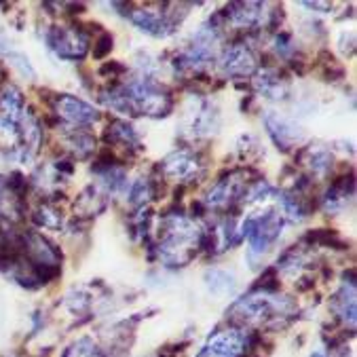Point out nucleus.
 Masks as SVG:
<instances>
[{
  "instance_id": "1",
  "label": "nucleus",
  "mask_w": 357,
  "mask_h": 357,
  "mask_svg": "<svg viewBox=\"0 0 357 357\" xmlns=\"http://www.w3.org/2000/svg\"><path fill=\"white\" fill-rule=\"evenodd\" d=\"M290 313H294V303L290 298L275 296L268 292H258L239 298L229 311V315L239 324H268L288 317Z\"/></svg>"
},
{
  "instance_id": "4",
  "label": "nucleus",
  "mask_w": 357,
  "mask_h": 357,
  "mask_svg": "<svg viewBox=\"0 0 357 357\" xmlns=\"http://www.w3.org/2000/svg\"><path fill=\"white\" fill-rule=\"evenodd\" d=\"M55 110L59 116H63L66 121L75 123V125H89L96 123L100 119V112L89 106L87 102L75 98V96H61L55 100Z\"/></svg>"
},
{
  "instance_id": "11",
  "label": "nucleus",
  "mask_w": 357,
  "mask_h": 357,
  "mask_svg": "<svg viewBox=\"0 0 357 357\" xmlns=\"http://www.w3.org/2000/svg\"><path fill=\"white\" fill-rule=\"evenodd\" d=\"M256 87L271 98H279L283 93V81L279 79L277 73H262L256 79Z\"/></svg>"
},
{
  "instance_id": "8",
  "label": "nucleus",
  "mask_w": 357,
  "mask_h": 357,
  "mask_svg": "<svg viewBox=\"0 0 357 357\" xmlns=\"http://www.w3.org/2000/svg\"><path fill=\"white\" fill-rule=\"evenodd\" d=\"M266 127H268V133L275 139V144H279L283 151L290 149V144H294L296 139H301V133L296 131V127L290 125L285 119L277 116V114L266 116Z\"/></svg>"
},
{
  "instance_id": "5",
  "label": "nucleus",
  "mask_w": 357,
  "mask_h": 357,
  "mask_svg": "<svg viewBox=\"0 0 357 357\" xmlns=\"http://www.w3.org/2000/svg\"><path fill=\"white\" fill-rule=\"evenodd\" d=\"M222 68H225V73L231 77H248L254 73V68H256L254 53L245 45H235L225 53Z\"/></svg>"
},
{
  "instance_id": "15",
  "label": "nucleus",
  "mask_w": 357,
  "mask_h": 357,
  "mask_svg": "<svg viewBox=\"0 0 357 357\" xmlns=\"http://www.w3.org/2000/svg\"><path fill=\"white\" fill-rule=\"evenodd\" d=\"M98 45H100V47L93 51V55H96V57H104V55L112 49V36H110V34H104V36L98 40Z\"/></svg>"
},
{
  "instance_id": "14",
  "label": "nucleus",
  "mask_w": 357,
  "mask_h": 357,
  "mask_svg": "<svg viewBox=\"0 0 357 357\" xmlns=\"http://www.w3.org/2000/svg\"><path fill=\"white\" fill-rule=\"evenodd\" d=\"M129 197H131V203H133V205H142V203H144V201L151 197V184H149L146 180H137V182L133 184Z\"/></svg>"
},
{
  "instance_id": "3",
  "label": "nucleus",
  "mask_w": 357,
  "mask_h": 357,
  "mask_svg": "<svg viewBox=\"0 0 357 357\" xmlns=\"http://www.w3.org/2000/svg\"><path fill=\"white\" fill-rule=\"evenodd\" d=\"M245 351V336L237 330L213 334L197 357H241Z\"/></svg>"
},
{
  "instance_id": "9",
  "label": "nucleus",
  "mask_w": 357,
  "mask_h": 357,
  "mask_svg": "<svg viewBox=\"0 0 357 357\" xmlns=\"http://www.w3.org/2000/svg\"><path fill=\"white\" fill-rule=\"evenodd\" d=\"M241 186H239V180L235 178H225L220 180L216 186H213L207 195V203L213 205V207H227L233 199H237Z\"/></svg>"
},
{
  "instance_id": "10",
  "label": "nucleus",
  "mask_w": 357,
  "mask_h": 357,
  "mask_svg": "<svg viewBox=\"0 0 357 357\" xmlns=\"http://www.w3.org/2000/svg\"><path fill=\"white\" fill-rule=\"evenodd\" d=\"M332 309L342 321L349 319L351 326L355 324V281H349V288L342 285V290L332 301Z\"/></svg>"
},
{
  "instance_id": "12",
  "label": "nucleus",
  "mask_w": 357,
  "mask_h": 357,
  "mask_svg": "<svg viewBox=\"0 0 357 357\" xmlns=\"http://www.w3.org/2000/svg\"><path fill=\"white\" fill-rule=\"evenodd\" d=\"M309 155V167L317 174H326L332 165V157L328 155V151L324 149H309L307 151Z\"/></svg>"
},
{
  "instance_id": "2",
  "label": "nucleus",
  "mask_w": 357,
  "mask_h": 357,
  "mask_svg": "<svg viewBox=\"0 0 357 357\" xmlns=\"http://www.w3.org/2000/svg\"><path fill=\"white\" fill-rule=\"evenodd\" d=\"M51 49L63 59H83L87 53V38L79 30L53 28L49 34Z\"/></svg>"
},
{
  "instance_id": "16",
  "label": "nucleus",
  "mask_w": 357,
  "mask_h": 357,
  "mask_svg": "<svg viewBox=\"0 0 357 357\" xmlns=\"http://www.w3.org/2000/svg\"><path fill=\"white\" fill-rule=\"evenodd\" d=\"M311 357H326V353H324V351H315V353H313Z\"/></svg>"
},
{
  "instance_id": "13",
  "label": "nucleus",
  "mask_w": 357,
  "mask_h": 357,
  "mask_svg": "<svg viewBox=\"0 0 357 357\" xmlns=\"http://www.w3.org/2000/svg\"><path fill=\"white\" fill-rule=\"evenodd\" d=\"M63 357H102V353L89 338H81L79 342H75L66 351Z\"/></svg>"
},
{
  "instance_id": "7",
  "label": "nucleus",
  "mask_w": 357,
  "mask_h": 357,
  "mask_svg": "<svg viewBox=\"0 0 357 357\" xmlns=\"http://www.w3.org/2000/svg\"><path fill=\"white\" fill-rule=\"evenodd\" d=\"M197 169H199V161L190 153H186V151L174 153V155H169L163 161V172L169 178L180 180V182H186V180L195 178L197 176Z\"/></svg>"
},
{
  "instance_id": "6",
  "label": "nucleus",
  "mask_w": 357,
  "mask_h": 357,
  "mask_svg": "<svg viewBox=\"0 0 357 357\" xmlns=\"http://www.w3.org/2000/svg\"><path fill=\"white\" fill-rule=\"evenodd\" d=\"M133 24L146 34H153V36H167L174 32V24L161 13V11H151V9H142V11H135L131 15Z\"/></svg>"
}]
</instances>
